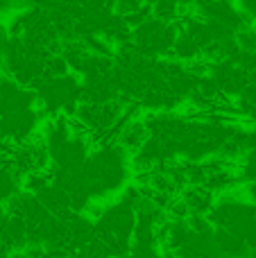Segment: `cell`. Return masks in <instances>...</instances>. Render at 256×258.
Listing matches in <instances>:
<instances>
[{
    "label": "cell",
    "instance_id": "obj_1",
    "mask_svg": "<svg viewBox=\"0 0 256 258\" xmlns=\"http://www.w3.org/2000/svg\"><path fill=\"white\" fill-rule=\"evenodd\" d=\"M181 202L188 209V215H209L213 209V192L202 186H188L181 195Z\"/></svg>",
    "mask_w": 256,
    "mask_h": 258
}]
</instances>
